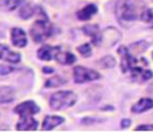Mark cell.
<instances>
[{
	"instance_id": "obj_1",
	"label": "cell",
	"mask_w": 153,
	"mask_h": 132,
	"mask_svg": "<svg viewBox=\"0 0 153 132\" xmlns=\"http://www.w3.org/2000/svg\"><path fill=\"white\" fill-rule=\"evenodd\" d=\"M146 8V5L141 0H120L116 5V17L118 21L124 25L126 23L141 19Z\"/></svg>"
},
{
	"instance_id": "obj_2",
	"label": "cell",
	"mask_w": 153,
	"mask_h": 132,
	"mask_svg": "<svg viewBox=\"0 0 153 132\" xmlns=\"http://www.w3.org/2000/svg\"><path fill=\"white\" fill-rule=\"evenodd\" d=\"M29 33L35 43H43L55 33V27L44 13L32 23Z\"/></svg>"
},
{
	"instance_id": "obj_3",
	"label": "cell",
	"mask_w": 153,
	"mask_h": 132,
	"mask_svg": "<svg viewBox=\"0 0 153 132\" xmlns=\"http://www.w3.org/2000/svg\"><path fill=\"white\" fill-rule=\"evenodd\" d=\"M78 101V96L72 90H57L49 98V106L54 111H62L73 107Z\"/></svg>"
},
{
	"instance_id": "obj_4",
	"label": "cell",
	"mask_w": 153,
	"mask_h": 132,
	"mask_svg": "<svg viewBox=\"0 0 153 132\" xmlns=\"http://www.w3.org/2000/svg\"><path fill=\"white\" fill-rule=\"evenodd\" d=\"M122 38L121 32L112 26H109L106 29H104L103 31H100V36H99V42H98V46L104 48V49H110L112 46H115Z\"/></svg>"
},
{
	"instance_id": "obj_5",
	"label": "cell",
	"mask_w": 153,
	"mask_h": 132,
	"mask_svg": "<svg viewBox=\"0 0 153 132\" xmlns=\"http://www.w3.org/2000/svg\"><path fill=\"white\" fill-rule=\"evenodd\" d=\"M100 77H102V75L97 70L85 68L82 65H76V67L73 68V80L78 84L86 83V82H92V81L99 80Z\"/></svg>"
},
{
	"instance_id": "obj_6",
	"label": "cell",
	"mask_w": 153,
	"mask_h": 132,
	"mask_svg": "<svg viewBox=\"0 0 153 132\" xmlns=\"http://www.w3.org/2000/svg\"><path fill=\"white\" fill-rule=\"evenodd\" d=\"M117 54L121 58V62H120V67H121V70L122 73H127V71H130L135 65H137V59L134 55L130 54L129 49L124 45H121L118 49H117Z\"/></svg>"
},
{
	"instance_id": "obj_7",
	"label": "cell",
	"mask_w": 153,
	"mask_h": 132,
	"mask_svg": "<svg viewBox=\"0 0 153 132\" xmlns=\"http://www.w3.org/2000/svg\"><path fill=\"white\" fill-rule=\"evenodd\" d=\"M13 112L18 114L19 117H26V115H35L41 112V107L32 100H26L20 102L13 108Z\"/></svg>"
},
{
	"instance_id": "obj_8",
	"label": "cell",
	"mask_w": 153,
	"mask_h": 132,
	"mask_svg": "<svg viewBox=\"0 0 153 132\" xmlns=\"http://www.w3.org/2000/svg\"><path fill=\"white\" fill-rule=\"evenodd\" d=\"M0 59L5 61L6 63L16 64L22 61V55L17 51H13L6 44H0Z\"/></svg>"
},
{
	"instance_id": "obj_9",
	"label": "cell",
	"mask_w": 153,
	"mask_h": 132,
	"mask_svg": "<svg viewBox=\"0 0 153 132\" xmlns=\"http://www.w3.org/2000/svg\"><path fill=\"white\" fill-rule=\"evenodd\" d=\"M11 43L16 48H25L27 44V34L22 27H12L11 30Z\"/></svg>"
},
{
	"instance_id": "obj_10",
	"label": "cell",
	"mask_w": 153,
	"mask_h": 132,
	"mask_svg": "<svg viewBox=\"0 0 153 132\" xmlns=\"http://www.w3.org/2000/svg\"><path fill=\"white\" fill-rule=\"evenodd\" d=\"M130 77L133 81L139 82V83H145L148 80H151L153 77V71L149 69H143L141 67L135 65L131 70H130Z\"/></svg>"
},
{
	"instance_id": "obj_11",
	"label": "cell",
	"mask_w": 153,
	"mask_h": 132,
	"mask_svg": "<svg viewBox=\"0 0 153 132\" xmlns=\"http://www.w3.org/2000/svg\"><path fill=\"white\" fill-rule=\"evenodd\" d=\"M38 128V121L33 118V115L20 117L19 121L16 124L17 131H36Z\"/></svg>"
},
{
	"instance_id": "obj_12",
	"label": "cell",
	"mask_w": 153,
	"mask_h": 132,
	"mask_svg": "<svg viewBox=\"0 0 153 132\" xmlns=\"http://www.w3.org/2000/svg\"><path fill=\"white\" fill-rule=\"evenodd\" d=\"M61 49V46H54V45H49V44H44L42 45L38 50H37V57L41 61H45L49 62L51 61L55 55L59 52V50Z\"/></svg>"
},
{
	"instance_id": "obj_13",
	"label": "cell",
	"mask_w": 153,
	"mask_h": 132,
	"mask_svg": "<svg viewBox=\"0 0 153 132\" xmlns=\"http://www.w3.org/2000/svg\"><path fill=\"white\" fill-rule=\"evenodd\" d=\"M63 122H65V118L61 115H45L42 121V130L51 131L55 127L62 125Z\"/></svg>"
},
{
	"instance_id": "obj_14",
	"label": "cell",
	"mask_w": 153,
	"mask_h": 132,
	"mask_svg": "<svg viewBox=\"0 0 153 132\" xmlns=\"http://www.w3.org/2000/svg\"><path fill=\"white\" fill-rule=\"evenodd\" d=\"M81 31L84 32V34H86L87 37L91 38V43L96 46H98V42H99V36H100V31H99V26L96 24H86L81 27Z\"/></svg>"
},
{
	"instance_id": "obj_15",
	"label": "cell",
	"mask_w": 153,
	"mask_h": 132,
	"mask_svg": "<svg viewBox=\"0 0 153 132\" xmlns=\"http://www.w3.org/2000/svg\"><path fill=\"white\" fill-rule=\"evenodd\" d=\"M98 13V7L96 4H88L86 6H84L81 10H79L76 12V18L79 20H82V21H86V20H90L93 15H96Z\"/></svg>"
},
{
	"instance_id": "obj_16",
	"label": "cell",
	"mask_w": 153,
	"mask_h": 132,
	"mask_svg": "<svg viewBox=\"0 0 153 132\" xmlns=\"http://www.w3.org/2000/svg\"><path fill=\"white\" fill-rule=\"evenodd\" d=\"M153 108V99H149V98H141L139 101H136L130 111L135 114H140V113H143V112H147L149 109Z\"/></svg>"
},
{
	"instance_id": "obj_17",
	"label": "cell",
	"mask_w": 153,
	"mask_h": 132,
	"mask_svg": "<svg viewBox=\"0 0 153 132\" xmlns=\"http://www.w3.org/2000/svg\"><path fill=\"white\" fill-rule=\"evenodd\" d=\"M55 61L62 65H72L75 63L76 61V56L71 52V51H62L61 49L59 50V52L55 55Z\"/></svg>"
},
{
	"instance_id": "obj_18",
	"label": "cell",
	"mask_w": 153,
	"mask_h": 132,
	"mask_svg": "<svg viewBox=\"0 0 153 132\" xmlns=\"http://www.w3.org/2000/svg\"><path fill=\"white\" fill-rule=\"evenodd\" d=\"M37 10H38V6H33L31 5L30 2L25 1L19 8H18V15L24 19V20H27L30 19L31 17H33L36 13H37Z\"/></svg>"
},
{
	"instance_id": "obj_19",
	"label": "cell",
	"mask_w": 153,
	"mask_h": 132,
	"mask_svg": "<svg viewBox=\"0 0 153 132\" xmlns=\"http://www.w3.org/2000/svg\"><path fill=\"white\" fill-rule=\"evenodd\" d=\"M16 99V90L10 86H0V103H8Z\"/></svg>"
},
{
	"instance_id": "obj_20",
	"label": "cell",
	"mask_w": 153,
	"mask_h": 132,
	"mask_svg": "<svg viewBox=\"0 0 153 132\" xmlns=\"http://www.w3.org/2000/svg\"><path fill=\"white\" fill-rule=\"evenodd\" d=\"M26 0H0V10L4 12H12L18 10Z\"/></svg>"
},
{
	"instance_id": "obj_21",
	"label": "cell",
	"mask_w": 153,
	"mask_h": 132,
	"mask_svg": "<svg viewBox=\"0 0 153 132\" xmlns=\"http://www.w3.org/2000/svg\"><path fill=\"white\" fill-rule=\"evenodd\" d=\"M148 46H149L148 42H146V40H137V42L131 43V44L128 46V49H129L130 54L136 57L137 55L145 52V51L148 49Z\"/></svg>"
},
{
	"instance_id": "obj_22",
	"label": "cell",
	"mask_w": 153,
	"mask_h": 132,
	"mask_svg": "<svg viewBox=\"0 0 153 132\" xmlns=\"http://www.w3.org/2000/svg\"><path fill=\"white\" fill-rule=\"evenodd\" d=\"M65 83H67V81L65 78H62L61 76L56 75V76H53V77L48 78L44 82V87H47V88H57V87L63 86Z\"/></svg>"
},
{
	"instance_id": "obj_23",
	"label": "cell",
	"mask_w": 153,
	"mask_h": 132,
	"mask_svg": "<svg viewBox=\"0 0 153 132\" xmlns=\"http://www.w3.org/2000/svg\"><path fill=\"white\" fill-rule=\"evenodd\" d=\"M98 65L104 68V69H111L116 65V59L111 56V55H106L104 57H102L100 59H98Z\"/></svg>"
},
{
	"instance_id": "obj_24",
	"label": "cell",
	"mask_w": 153,
	"mask_h": 132,
	"mask_svg": "<svg viewBox=\"0 0 153 132\" xmlns=\"http://www.w3.org/2000/svg\"><path fill=\"white\" fill-rule=\"evenodd\" d=\"M78 52L80 54V56H82L84 58H87L92 55V48H91V44L90 43H84L81 45H79L76 48Z\"/></svg>"
},
{
	"instance_id": "obj_25",
	"label": "cell",
	"mask_w": 153,
	"mask_h": 132,
	"mask_svg": "<svg viewBox=\"0 0 153 132\" xmlns=\"http://www.w3.org/2000/svg\"><path fill=\"white\" fill-rule=\"evenodd\" d=\"M143 23H147V24H151L153 26V10L152 8H146L141 15V19Z\"/></svg>"
},
{
	"instance_id": "obj_26",
	"label": "cell",
	"mask_w": 153,
	"mask_h": 132,
	"mask_svg": "<svg viewBox=\"0 0 153 132\" xmlns=\"http://www.w3.org/2000/svg\"><path fill=\"white\" fill-rule=\"evenodd\" d=\"M16 69L10 67V65H5V64H1L0 65V75H8L11 73H13Z\"/></svg>"
},
{
	"instance_id": "obj_27",
	"label": "cell",
	"mask_w": 153,
	"mask_h": 132,
	"mask_svg": "<svg viewBox=\"0 0 153 132\" xmlns=\"http://www.w3.org/2000/svg\"><path fill=\"white\" fill-rule=\"evenodd\" d=\"M134 130L135 131H153V125H139Z\"/></svg>"
},
{
	"instance_id": "obj_28",
	"label": "cell",
	"mask_w": 153,
	"mask_h": 132,
	"mask_svg": "<svg viewBox=\"0 0 153 132\" xmlns=\"http://www.w3.org/2000/svg\"><path fill=\"white\" fill-rule=\"evenodd\" d=\"M130 124H131V120L128 118H124L121 120V128H127L130 126Z\"/></svg>"
},
{
	"instance_id": "obj_29",
	"label": "cell",
	"mask_w": 153,
	"mask_h": 132,
	"mask_svg": "<svg viewBox=\"0 0 153 132\" xmlns=\"http://www.w3.org/2000/svg\"><path fill=\"white\" fill-rule=\"evenodd\" d=\"M98 120L94 119V118H90V117H86L81 120V124H86V125H90V124H93V122H97Z\"/></svg>"
},
{
	"instance_id": "obj_30",
	"label": "cell",
	"mask_w": 153,
	"mask_h": 132,
	"mask_svg": "<svg viewBox=\"0 0 153 132\" xmlns=\"http://www.w3.org/2000/svg\"><path fill=\"white\" fill-rule=\"evenodd\" d=\"M42 71L44 74H53L54 73V68H51V67H43L42 68Z\"/></svg>"
}]
</instances>
